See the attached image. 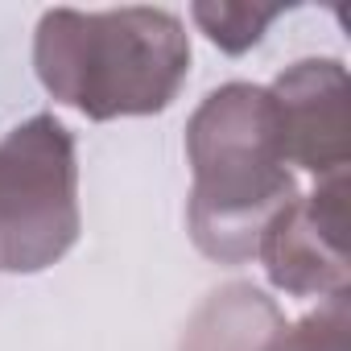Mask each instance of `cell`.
I'll return each instance as SVG.
<instances>
[{
  "label": "cell",
  "instance_id": "7a4b0ae2",
  "mask_svg": "<svg viewBox=\"0 0 351 351\" xmlns=\"http://www.w3.org/2000/svg\"><path fill=\"white\" fill-rule=\"evenodd\" d=\"M42 87L87 120L153 116L191 75V38L169 9H50L34 34Z\"/></svg>",
  "mask_w": 351,
  "mask_h": 351
},
{
  "label": "cell",
  "instance_id": "5b68a950",
  "mask_svg": "<svg viewBox=\"0 0 351 351\" xmlns=\"http://www.w3.org/2000/svg\"><path fill=\"white\" fill-rule=\"evenodd\" d=\"M269 95L289 165L318 182L347 173V66L339 58H302L269 83Z\"/></svg>",
  "mask_w": 351,
  "mask_h": 351
},
{
  "label": "cell",
  "instance_id": "277c9868",
  "mask_svg": "<svg viewBox=\"0 0 351 351\" xmlns=\"http://www.w3.org/2000/svg\"><path fill=\"white\" fill-rule=\"evenodd\" d=\"M256 261L289 298H330L347 289V173L314 182L261 236Z\"/></svg>",
  "mask_w": 351,
  "mask_h": 351
},
{
  "label": "cell",
  "instance_id": "6da1fadb",
  "mask_svg": "<svg viewBox=\"0 0 351 351\" xmlns=\"http://www.w3.org/2000/svg\"><path fill=\"white\" fill-rule=\"evenodd\" d=\"M186 157L195 173L186 219L199 252L219 265L256 261L265 228L298 199L269 87H215L186 124Z\"/></svg>",
  "mask_w": 351,
  "mask_h": 351
},
{
  "label": "cell",
  "instance_id": "52a82bcc",
  "mask_svg": "<svg viewBox=\"0 0 351 351\" xmlns=\"http://www.w3.org/2000/svg\"><path fill=\"white\" fill-rule=\"evenodd\" d=\"M281 5H240V0H199L191 5L195 25L223 50V54H244L252 50L269 25L281 17Z\"/></svg>",
  "mask_w": 351,
  "mask_h": 351
},
{
  "label": "cell",
  "instance_id": "3957f363",
  "mask_svg": "<svg viewBox=\"0 0 351 351\" xmlns=\"http://www.w3.org/2000/svg\"><path fill=\"white\" fill-rule=\"evenodd\" d=\"M83 232L75 136L38 112L0 136V273H42Z\"/></svg>",
  "mask_w": 351,
  "mask_h": 351
},
{
  "label": "cell",
  "instance_id": "ba28073f",
  "mask_svg": "<svg viewBox=\"0 0 351 351\" xmlns=\"http://www.w3.org/2000/svg\"><path fill=\"white\" fill-rule=\"evenodd\" d=\"M347 335H351V293L343 289V293H330L306 318L285 322L273 351H351Z\"/></svg>",
  "mask_w": 351,
  "mask_h": 351
},
{
  "label": "cell",
  "instance_id": "8992f818",
  "mask_svg": "<svg viewBox=\"0 0 351 351\" xmlns=\"http://www.w3.org/2000/svg\"><path fill=\"white\" fill-rule=\"evenodd\" d=\"M281 330L285 318L277 302L248 281H232L195 310L182 351H273Z\"/></svg>",
  "mask_w": 351,
  "mask_h": 351
}]
</instances>
